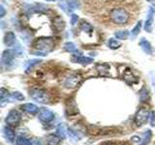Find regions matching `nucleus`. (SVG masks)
<instances>
[{"label":"nucleus","mask_w":155,"mask_h":145,"mask_svg":"<svg viewBox=\"0 0 155 145\" xmlns=\"http://www.w3.org/2000/svg\"><path fill=\"white\" fill-rule=\"evenodd\" d=\"M0 97H1V105H4V102H8L9 99V92L8 90H6L5 88H1L0 89Z\"/></svg>","instance_id":"obj_29"},{"label":"nucleus","mask_w":155,"mask_h":145,"mask_svg":"<svg viewBox=\"0 0 155 145\" xmlns=\"http://www.w3.org/2000/svg\"><path fill=\"white\" fill-rule=\"evenodd\" d=\"M34 50H31L33 55L38 56H46L48 53L52 50L54 47L52 38H38L33 44Z\"/></svg>","instance_id":"obj_1"},{"label":"nucleus","mask_w":155,"mask_h":145,"mask_svg":"<svg viewBox=\"0 0 155 145\" xmlns=\"http://www.w3.org/2000/svg\"><path fill=\"white\" fill-rule=\"evenodd\" d=\"M21 121V114L17 109H12L9 111L6 118H5V122L7 125L11 126V127H16Z\"/></svg>","instance_id":"obj_4"},{"label":"nucleus","mask_w":155,"mask_h":145,"mask_svg":"<svg viewBox=\"0 0 155 145\" xmlns=\"http://www.w3.org/2000/svg\"><path fill=\"white\" fill-rule=\"evenodd\" d=\"M110 19L115 24H119V25H123L128 22L130 16L128 12L123 8H114L110 11Z\"/></svg>","instance_id":"obj_2"},{"label":"nucleus","mask_w":155,"mask_h":145,"mask_svg":"<svg viewBox=\"0 0 155 145\" xmlns=\"http://www.w3.org/2000/svg\"><path fill=\"white\" fill-rule=\"evenodd\" d=\"M17 145H33V139H30L22 134H19L16 138Z\"/></svg>","instance_id":"obj_19"},{"label":"nucleus","mask_w":155,"mask_h":145,"mask_svg":"<svg viewBox=\"0 0 155 145\" xmlns=\"http://www.w3.org/2000/svg\"><path fill=\"white\" fill-rule=\"evenodd\" d=\"M142 25H143V22L142 21H139L137 24H136V26L132 29V31H131V36L132 38H135L138 36V34L140 32V28H142Z\"/></svg>","instance_id":"obj_28"},{"label":"nucleus","mask_w":155,"mask_h":145,"mask_svg":"<svg viewBox=\"0 0 155 145\" xmlns=\"http://www.w3.org/2000/svg\"><path fill=\"white\" fill-rule=\"evenodd\" d=\"M80 28L81 29L82 31L87 32V33H92V31H93V27H92L90 24L88 22H86V21H81Z\"/></svg>","instance_id":"obj_27"},{"label":"nucleus","mask_w":155,"mask_h":145,"mask_svg":"<svg viewBox=\"0 0 155 145\" xmlns=\"http://www.w3.org/2000/svg\"><path fill=\"white\" fill-rule=\"evenodd\" d=\"M102 145H114L113 142H105V143H103Z\"/></svg>","instance_id":"obj_36"},{"label":"nucleus","mask_w":155,"mask_h":145,"mask_svg":"<svg viewBox=\"0 0 155 145\" xmlns=\"http://www.w3.org/2000/svg\"><path fill=\"white\" fill-rule=\"evenodd\" d=\"M21 108L22 111L26 113H29V114H35L39 111V108L34 104H31V103H27V104H23Z\"/></svg>","instance_id":"obj_13"},{"label":"nucleus","mask_w":155,"mask_h":145,"mask_svg":"<svg viewBox=\"0 0 155 145\" xmlns=\"http://www.w3.org/2000/svg\"><path fill=\"white\" fill-rule=\"evenodd\" d=\"M71 60H72V62L79 63L81 65H88V64H91V63L94 62L93 58L86 57L81 54H73L71 57Z\"/></svg>","instance_id":"obj_9"},{"label":"nucleus","mask_w":155,"mask_h":145,"mask_svg":"<svg viewBox=\"0 0 155 145\" xmlns=\"http://www.w3.org/2000/svg\"><path fill=\"white\" fill-rule=\"evenodd\" d=\"M14 59H15V52L11 50H4L1 56V64L2 66L6 67H11L14 64Z\"/></svg>","instance_id":"obj_7"},{"label":"nucleus","mask_w":155,"mask_h":145,"mask_svg":"<svg viewBox=\"0 0 155 145\" xmlns=\"http://www.w3.org/2000/svg\"><path fill=\"white\" fill-rule=\"evenodd\" d=\"M24 96L21 93V92H14L9 97V102H13V101H18V102H21V101H24Z\"/></svg>","instance_id":"obj_21"},{"label":"nucleus","mask_w":155,"mask_h":145,"mask_svg":"<svg viewBox=\"0 0 155 145\" xmlns=\"http://www.w3.org/2000/svg\"><path fill=\"white\" fill-rule=\"evenodd\" d=\"M61 137L57 134H50L46 138V145H59L61 142Z\"/></svg>","instance_id":"obj_16"},{"label":"nucleus","mask_w":155,"mask_h":145,"mask_svg":"<svg viewBox=\"0 0 155 145\" xmlns=\"http://www.w3.org/2000/svg\"><path fill=\"white\" fill-rule=\"evenodd\" d=\"M53 25H54V28H55V30L57 32H60V31L63 30V29H64L65 22H64V21H63L61 18L58 17V18H56L54 19V21H53Z\"/></svg>","instance_id":"obj_20"},{"label":"nucleus","mask_w":155,"mask_h":145,"mask_svg":"<svg viewBox=\"0 0 155 145\" xmlns=\"http://www.w3.org/2000/svg\"><path fill=\"white\" fill-rule=\"evenodd\" d=\"M47 1H55V0H47Z\"/></svg>","instance_id":"obj_37"},{"label":"nucleus","mask_w":155,"mask_h":145,"mask_svg":"<svg viewBox=\"0 0 155 145\" xmlns=\"http://www.w3.org/2000/svg\"><path fill=\"white\" fill-rule=\"evenodd\" d=\"M81 76L78 75H70L69 76L66 77V79L64 80V86L66 88L73 89L79 85L80 81H81Z\"/></svg>","instance_id":"obj_8"},{"label":"nucleus","mask_w":155,"mask_h":145,"mask_svg":"<svg viewBox=\"0 0 155 145\" xmlns=\"http://www.w3.org/2000/svg\"><path fill=\"white\" fill-rule=\"evenodd\" d=\"M150 118V112L147 109V108H140L137 113L135 114L134 117V122L137 126H142L143 124H145L149 120Z\"/></svg>","instance_id":"obj_5"},{"label":"nucleus","mask_w":155,"mask_h":145,"mask_svg":"<svg viewBox=\"0 0 155 145\" xmlns=\"http://www.w3.org/2000/svg\"><path fill=\"white\" fill-rule=\"evenodd\" d=\"M31 98L36 101L39 104H47L50 101V97L46 90L44 89H39V88H33L30 90L29 93Z\"/></svg>","instance_id":"obj_3"},{"label":"nucleus","mask_w":155,"mask_h":145,"mask_svg":"<svg viewBox=\"0 0 155 145\" xmlns=\"http://www.w3.org/2000/svg\"><path fill=\"white\" fill-rule=\"evenodd\" d=\"M120 46H121L120 42L115 40V39H114V38H110L108 42V47L110 48V50H116V48H118Z\"/></svg>","instance_id":"obj_25"},{"label":"nucleus","mask_w":155,"mask_h":145,"mask_svg":"<svg viewBox=\"0 0 155 145\" xmlns=\"http://www.w3.org/2000/svg\"><path fill=\"white\" fill-rule=\"evenodd\" d=\"M78 21H79V16L76 14H72L71 18H70V22H71L72 25L74 26L76 23H78Z\"/></svg>","instance_id":"obj_32"},{"label":"nucleus","mask_w":155,"mask_h":145,"mask_svg":"<svg viewBox=\"0 0 155 145\" xmlns=\"http://www.w3.org/2000/svg\"><path fill=\"white\" fill-rule=\"evenodd\" d=\"M0 10H1V14H0V17H1V18H4L5 14H6V11H5V8H4L3 6H1V7H0Z\"/></svg>","instance_id":"obj_34"},{"label":"nucleus","mask_w":155,"mask_h":145,"mask_svg":"<svg viewBox=\"0 0 155 145\" xmlns=\"http://www.w3.org/2000/svg\"><path fill=\"white\" fill-rule=\"evenodd\" d=\"M154 9L152 7H149L147 16V19H145V23H144V30L151 33L152 31V25H153V14H154Z\"/></svg>","instance_id":"obj_10"},{"label":"nucleus","mask_w":155,"mask_h":145,"mask_svg":"<svg viewBox=\"0 0 155 145\" xmlns=\"http://www.w3.org/2000/svg\"><path fill=\"white\" fill-rule=\"evenodd\" d=\"M63 47H64V50L70 53H74V54H81V52L78 50L76 45L74 43L72 42H67L64 44V46H63Z\"/></svg>","instance_id":"obj_18"},{"label":"nucleus","mask_w":155,"mask_h":145,"mask_svg":"<svg viewBox=\"0 0 155 145\" xmlns=\"http://www.w3.org/2000/svg\"><path fill=\"white\" fill-rule=\"evenodd\" d=\"M16 43V35H15L14 32H7L5 34V37H4V44L6 45L7 47H12L15 45Z\"/></svg>","instance_id":"obj_15"},{"label":"nucleus","mask_w":155,"mask_h":145,"mask_svg":"<svg viewBox=\"0 0 155 145\" xmlns=\"http://www.w3.org/2000/svg\"><path fill=\"white\" fill-rule=\"evenodd\" d=\"M66 133L67 130L65 129V126L63 123H60L59 125L57 126V129H56V134L58 135L59 137H61L62 139H64L66 137Z\"/></svg>","instance_id":"obj_22"},{"label":"nucleus","mask_w":155,"mask_h":145,"mask_svg":"<svg viewBox=\"0 0 155 145\" xmlns=\"http://www.w3.org/2000/svg\"><path fill=\"white\" fill-rule=\"evenodd\" d=\"M147 1H148V2H152V1H153V0H147Z\"/></svg>","instance_id":"obj_38"},{"label":"nucleus","mask_w":155,"mask_h":145,"mask_svg":"<svg viewBox=\"0 0 155 145\" xmlns=\"http://www.w3.org/2000/svg\"><path fill=\"white\" fill-rule=\"evenodd\" d=\"M129 31L127 30H121V31H117L114 33V37L118 40H125L129 37Z\"/></svg>","instance_id":"obj_24"},{"label":"nucleus","mask_w":155,"mask_h":145,"mask_svg":"<svg viewBox=\"0 0 155 145\" xmlns=\"http://www.w3.org/2000/svg\"><path fill=\"white\" fill-rule=\"evenodd\" d=\"M40 62H42L41 60H39V59H32V60H29L26 62V64H25V67H26V72H28L29 71H30L32 68L34 66H36L38 64H40Z\"/></svg>","instance_id":"obj_26"},{"label":"nucleus","mask_w":155,"mask_h":145,"mask_svg":"<svg viewBox=\"0 0 155 145\" xmlns=\"http://www.w3.org/2000/svg\"><path fill=\"white\" fill-rule=\"evenodd\" d=\"M67 134L70 137V138L74 140V141H78V140H80L82 137V134H81L79 130H77L74 128H68Z\"/></svg>","instance_id":"obj_17"},{"label":"nucleus","mask_w":155,"mask_h":145,"mask_svg":"<svg viewBox=\"0 0 155 145\" xmlns=\"http://www.w3.org/2000/svg\"><path fill=\"white\" fill-rule=\"evenodd\" d=\"M58 6H59L62 11H64L65 13H71L70 5H69V1H68V0H60V1L58 2Z\"/></svg>","instance_id":"obj_23"},{"label":"nucleus","mask_w":155,"mask_h":145,"mask_svg":"<svg viewBox=\"0 0 155 145\" xmlns=\"http://www.w3.org/2000/svg\"><path fill=\"white\" fill-rule=\"evenodd\" d=\"M38 119L43 124H48L54 119V113L48 108H41L38 112Z\"/></svg>","instance_id":"obj_6"},{"label":"nucleus","mask_w":155,"mask_h":145,"mask_svg":"<svg viewBox=\"0 0 155 145\" xmlns=\"http://www.w3.org/2000/svg\"><path fill=\"white\" fill-rule=\"evenodd\" d=\"M149 121H150V125H151L152 127H154V126H155V112H154V111H150Z\"/></svg>","instance_id":"obj_33"},{"label":"nucleus","mask_w":155,"mask_h":145,"mask_svg":"<svg viewBox=\"0 0 155 145\" xmlns=\"http://www.w3.org/2000/svg\"><path fill=\"white\" fill-rule=\"evenodd\" d=\"M33 145H42L41 141L38 139H33Z\"/></svg>","instance_id":"obj_35"},{"label":"nucleus","mask_w":155,"mask_h":145,"mask_svg":"<svg viewBox=\"0 0 155 145\" xmlns=\"http://www.w3.org/2000/svg\"><path fill=\"white\" fill-rule=\"evenodd\" d=\"M3 135L4 137L7 139V141L9 142H14L15 139H16V134H15V130L11 127V126H5L3 128Z\"/></svg>","instance_id":"obj_11"},{"label":"nucleus","mask_w":155,"mask_h":145,"mask_svg":"<svg viewBox=\"0 0 155 145\" xmlns=\"http://www.w3.org/2000/svg\"><path fill=\"white\" fill-rule=\"evenodd\" d=\"M143 137L140 138V142L139 143V145H148L151 141V138H152V132L151 130H144L143 133Z\"/></svg>","instance_id":"obj_14"},{"label":"nucleus","mask_w":155,"mask_h":145,"mask_svg":"<svg viewBox=\"0 0 155 145\" xmlns=\"http://www.w3.org/2000/svg\"><path fill=\"white\" fill-rule=\"evenodd\" d=\"M139 45L140 47V48L147 53L148 55H152L153 54V48H152V46L151 44H150L147 39L145 38H142L139 42Z\"/></svg>","instance_id":"obj_12"},{"label":"nucleus","mask_w":155,"mask_h":145,"mask_svg":"<svg viewBox=\"0 0 155 145\" xmlns=\"http://www.w3.org/2000/svg\"><path fill=\"white\" fill-rule=\"evenodd\" d=\"M69 1V5H70V11L71 13L74 11V10L78 9L80 6H81V4H80V1L79 0H68Z\"/></svg>","instance_id":"obj_31"},{"label":"nucleus","mask_w":155,"mask_h":145,"mask_svg":"<svg viewBox=\"0 0 155 145\" xmlns=\"http://www.w3.org/2000/svg\"><path fill=\"white\" fill-rule=\"evenodd\" d=\"M140 98L142 100V102H147L148 99V90L145 88V87H143L142 90L140 91Z\"/></svg>","instance_id":"obj_30"}]
</instances>
